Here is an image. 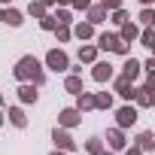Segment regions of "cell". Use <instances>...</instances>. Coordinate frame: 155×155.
Here are the masks:
<instances>
[{
	"label": "cell",
	"instance_id": "obj_6",
	"mask_svg": "<svg viewBox=\"0 0 155 155\" xmlns=\"http://www.w3.org/2000/svg\"><path fill=\"white\" fill-rule=\"evenodd\" d=\"M134 101H137L140 107H146V110H149V107L155 104V91H152V85H143V88H137V91H134Z\"/></svg>",
	"mask_w": 155,
	"mask_h": 155
},
{
	"label": "cell",
	"instance_id": "obj_10",
	"mask_svg": "<svg viewBox=\"0 0 155 155\" xmlns=\"http://www.w3.org/2000/svg\"><path fill=\"white\" fill-rule=\"evenodd\" d=\"M119 43H122L119 34H101V37H97V49H104V52H116Z\"/></svg>",
	"mask_w": 155,
	"mask_h": 155
},
{
	"label": "cell",
	"instance_id": "obj_21",
	"mask_svg": "<svg viewBox=\"0 0 155 155\" xmlns=\"http://www.w3.org/2000/svg\"><path fill=\"white\" fill-rule=\"evenodd\" d=\"M155 146V140H152V131H143L140 137H137V149H143V152H149Z\"/></svg>",
	"mask_w": 155,
	"mask_h": 155
},
{
	"label": "cell",
	"instance_id": "obj_12",
	"mask_svg": "<svg viewBox=\"0 0 155 155\" xmlns=\"http://www.w3.org/2000/svg\"><path fill=\"white\" fill-rule=\"evenodd\" d=\"M119 28H122V31H119V40H125V43H134V40H137V34H140L134 21H125V25H119Z\"/></svg>",
	"mask_w": 155,
	"mask_h": 155
},
{
	"label": "cell",
	"instance_id": "obj_9",
	"mask_svg": "<svg viewBox=\"0 0 155 155\" xmlns=\"http://www.w3.org/2000/svg\"><path fill=\"white\" fill-rule=\"evenodd\" d=\"M76 110H79V113H88V110H94V94L82 88L79 94H76Z\"/></svg>",
	"mask_w": 155,
	"mask_h": 155
},
{
	"label": "cell",
	"instance_id": "obj_17",
	"mask_svg": "<svg viewBox=\"0 0 155 155\" xmlns=\"http://www.w3.org/2000/svg\"><path fill=\"white\" fill-rule=\"evenodd\" d=\"M64 88H67L70 94H79V91H82V76H76V73H70L67 79H64Z\"/></svg>",
	"mask_w": 155,
	"mask_h": 155
},
{
	"label": "cell",
	"instance_id": "obj_36",
	"mask_svg": "<svg viewBox=\"0 0 155 155\" xmlns=\"http://www.w3.org/2000/svg\"><path fill=\"white\" fill-rule=\"evenodd\" d=\"M97 155H113V152H104V149H101V152H97Z\"/></svg>",
	"mask_w": 155,
	"mask_h": 155
},
{
	"label": "cell",
	"instance_id": "obj_20",
	"mask_svg": "<svg viewBox=\"0 0 155 155\" xmlns=\"http://www.w3.org/2000/svg\"><path fill=\"white\" fill-rule=\"evenodd\" d=\"M79 61L94 64V61H97V49H94V46H82V49H79Z\"/></svg>",
	"mask_w": 155,
	"mask_h": 155
},
{
	"label": "cell",
	"instance_id": "obj_37",
	"mask_svg": "<svg viewBox=\"0 0 155 155\" xmlns=\"http://www.w3.org/2000/svg\"><path fill=\"white\" fill-rule=\"evenodd\" d=\"M0 125H3V110H0Z\"/></svg>",
	"mask_w": 155,
	"mask_h": 155
},
{
	"label": "cell",
	"instance_id": "obj_4",
	"mask_svg": "<svg viewBox=\"0 0 155 155\" xmlns=\"http://www.w3.org/2000/svg\"><path fill=\"white\" fill-rule=\"evenodd\" d=\"M58 122H61V128H76V125L82 122V113L76 110V107H70V110H61Z\"/></svg>",
	"mask_w": 155,
	"mask_h": 155
},
{
	"label": "cell",
	"instance_id": "obj_40",
	"mask_svg": "<svg viewBox=\"0 0 155 155\" xmlns=\"http://www.w3.org/2000/svg\"><path fill=\"white\" fill-rule=\"evenodd\" d=\"M0 107H3V94H0Z\"/></svg>",
	"mask_w": 155,
	"mask_h": 155
},
{
	"label": "cell",
	"instance_id": "obj_23",
	"mask_svg": "<svg viewBox=\"0 0 155 155\" xmlns=\"http://www.w3.org/2000/svg\"><path fill=\"white\" fill-rule=\"evenodd\" d=\"M94 107H97V110H110V107H113V94H107V91L94 94Z\"/></svg>",
	"mask_w": 155,
	"mask_h": 155
},
{
	"label": "cell",
	"instance_id": "obj_38",
	"mask_svg": "<svg viewBox=\"0 0 155 155\" xmlns=\"http://www.w3.org/2000/svg\"><path fill=\"white\" fill-rule=\"evenodd\" d=\"M0 3H12V0H0Z\"/></svg>",
	"mask_w": 155,
	"mask_h": 155
},
{
	"label": "cell",
	"instance_id": "obj_25",
	"mask_svg": "<svg viewBox=\"0 0 155 155\" xmlns=\"http://www.w3.org/2000/svg\"><path fill=\"white\" fill-rule=\"evenodd\" d=\"M137 37H140V43H143L146 49H152V46H155V34H152V28H146V31H143V34H137Z\"/></svg>",
	"mask_w": 155,
	"mask_h": 155
},
{
	"label": "cell",
	"instance_id": "obj_2",
	"mask_svg": "<svg viewBox=\"0 0 155 155\" xmlns=\"http://www.w3.org/2000/svg\"><path fill=\"white\" fill-rule=\"evenodd\" d=\"M46 67H49V70H55V73L67 70V67H70L67 52H61V49H49V52H46Z\"/></svg>",
	"mask_w": 155,
	"mask_h": 155
},
{
	"label": "cell",
	"instance_id": "obj_28",
	"mask_svg": "<svg viewBox=\"0 0 155 155\" xmlns=\"http://www.w3.org/2000/svg\"><path fill=\"white\" fill-rule=\"evenodd\" d=\"M55 37H58V43H67V40H70V28H67V25H58V28H55Z\"/></svg>",
	"mask_w": 155,
	"mask_h": 155
},
{
	"label": "cell",
	"instance_id": "obj_15",
	"mask_svg": "<svg viewBox=\"0 0 155 155\" xmlns=\"http://www.w3.org/2000/svg\"><path fill=\"white\" fill-rule=\"evenodd\" d=\"M85 12H88V25H101V21H107V9H104L101 3H97V6H88Z\"/></svg>",
	"mask_w": 155,
	"mask_h": 155
},
{
	"label": "cell",
	"instance_id": "obj_24",
	"mask_svg": "<svg viewBox=\"0 0 155 155\" xmlns=\"http://www.w3.org/2000/svg\"><path fill=\"white\" fill-rule=\"evenodd\" d=\"M110 12H113V15H110L113 25H125V21H128V12H125L122 6H119V9H110Z\"/></svg>",
	"mask_w": 155,
	"mask_h": 155
},
{
	"label": "cell",
	"instance_id": "obj_14",
	"mask_svg": "<svg viewBox=\"0 0 155 155\" xmlns=\"http://www.w3.org/2000/svg\"><path fill=\"white\" fill-rule=\"evenodd\" d=\"M3 116H9V122H12L15 128H25V125H28V116H25L21 107H9V113H3Z\"/></svg>",
	"mask_w": 155,
	"mask_h": 155
},
{
	"label": "cell",
	"instance_id": "obj_33",
	"mask_svg": "<svg viewBox=\"0 0 155 155\" xmlns=\"http://www.w3.org/2000/svg\"><path fill=\"white\" fill-rule=\"evenodd\" d=\"M125 155H143V149H137V146H131V149H128Z\"/></svg>",
	"mask_w": 155,
	"mask_h": 155
},
{
	"label": "cell",
	"instance_id": "obj_19",
	"mask_svg": "<svg viewBox=\"0 0 155 155\" xmlns=\"http://www.w3.org/2000/svg\"><path fill=\"white\" fill-rule=\"evenodd\" d=\"M3 21H6V25H12V28H18L25 18H21V12H18V9H3Z\"/></svg>",
	"mask_w": 155,
	"mask_h": 155
},
{
	"label": "cell",
	"instance_id": "obj_27",
	"mask_svg": "<svg viewBox=\"0 0 155 155\" xmlns=\"http://www.w3.org/2000/svg\"><path fill=\"white\" fill-rule=\"evenodd\" d=\"M40 28H43V31H55V28H58V21H55V15H49V12H46V15L40 18Z\"/></svg>",
	"mask_w": 155,
	"mask_h": 155
},
{
	"label": "cell",
	"instance_id": "obj_18",
	"mask_svg": "<svg viewBox=\"0 0 155 155\" xmlns=\"http://www.w3.org/2000/svg\"><path fill=\"white\" fill-rule=\"evenodd\" d=\"M73 34L79 37V40H91V37H94V25H88V21H79V25L73 28Z\"/></svg>",
	"mask_w": 155,
	"mask_h": 155
},
{
	"label": "cell",
	"instance_id": "obj_29",
	"mask_svg": "<svg viewBox=\"0 0 155 155\" xmlns=\"http://www.w3.org/2000/svg\"><path fill=\"white\" fill-rule=\"evenodd\" d=\"M85 149H88V152H91V155H97V152H101V149H104V143H101V140H97V137H91V140H85Z\"/></svg>",
	"mask_w": 155,
	"mask_h": 155
},
{
	"label": "cell",
	"instance_id": "obj_5",
	"mask_svg": "<svg viewBox=\"0 0 155 155\" xmlns=\"http://www.w3.org/2000/svg\"><path fill=\"white\" fill-rule=\"evenodd\" d=\"M91 76H94V82H110L113 79V64L110 61H97L94 70H91Z\"/></svg>",
	"mask_w": 155,
	"mask_h": 155
},
{
	"label": "cell",
	"instance_id": "obj_30",
	"mask_svg": "<svg viewBox=\"0 0 155 155\" xmlns=\"http://www.w3.org/2000/svg\"><path fill=\"white\" fill-rule=\"evenodd\" d=\"M55 21H58V25H70V21H73V15H70L67 9H58V12H55Z\"/></svg>",
	"mask_w": 155,
	"mask_h": 155
},
{
	"label": "cell",
	"instance_id": "obj_3",
	"mask_svg": "<svg viewBox=\"0 0 155 155\" xmlns=\"http://www.w3.org/2000/svg\"><path fill=\"white\" fill-rule=\"evenodd\" d=\"M52 140H55V146L64 149V152H73V149H76V140L70 137L67 128H55V131H52Z\"/></svg>",
	"mask_w": 155,
	"mask_h": 155
},
{
	"label": "cell",
	"instance_id": "obj_7",
	"mask_svg": "<svg viewBox=\"0 0 155 155\" xmlns=\"http://www.w3.org/2000/svg\"><path fill=\"white\" fill-rule=\"evenodd\" d=\"M116 122H119V128H131V125L137 122V110H134V107H122V110L116 113Z\"/></svg>",
	"mask_w": 155,
	"mask_h": 155
},
{
	"label": "cell",
	"instance_id": "obj_32",
	"mask_svg": "<svg viewBox=\"0 0 155 155\" xmlns=\"http://www.w3.org/2000/svg\"><path fill=\"white\" fill-rule=\"evenodd\" d=\"M70 3H73V9H82V12H85V9L91 6V0H70Z\"/></svg>",
	"mask_w": 155,
	"mask_h": 155
},
{
	"label": "cell",
	"instance_id": "obj_34",
	"mask_svg": "<svg viewBox=\"0 0 155 155\" xmlns=\"http://www.w3.org/2000/svg\"><path fill=\"white\" fill-rule=\"evenodd\" d=\"M52 155H67V152H64V149H55V152H52Z\"/></svg>",
	"mask_w": 155,
	"mask_h": 155
},
{
	"label": "cell",
	"instance_id": "obj_35",
	"mask_svg": "<svg viewBox=\"0 0 155 155\" xmlns=\"http://www.w3.org/2000/svg\"><path fill=\"white\" fill-rule=\"evenodd\" d=\"M140 3H143V6H149V3H152V0H140Z\"/></svg>",
	"mask_w": 155,
	"mask_h": 155
},
{
	"label": "cell",
	"instance_id": "obj_13",
	"mask_svg": "<svg viewBox=\"0 0 155 155\" xmlns=\"http://www.w3.org/2000/svg\"><path fill=\"white\" fill-rule=\"evenodd\" d=\"M18 97H21V104H37V85L34 82H25L18 88Z\"/></svg>",
	"mask_w": 155,
	"mask_h": 155
},
{
	"label": "cell",
	"instance_id": "obj_26",
	"mask_svg": "<svg viewBox=\"0 0 155 155\" xmlns=\"http://www.w3.org/2000/svg\"><path fill=\"white\" fill-rule=\"evenodd\" d=\"M152 21H155V12L146 6V9L140 12V25H143V28H152Z\"/></svg>",
	"mask_w": 155,
	"mask_h": 155
},
{
	"label": "cell",
	"instance_id": "obj_22",
	"mask_svg": "<svg viewBox=\"0 0 155 155\" xmlns=\"http://www.w3.org/2000/svg\"><path fill=\"white\" fill-rule=\"evenodd\" d=\"M28 12H31L34 18H43V15H46V3H43V0H31V3H28Z\"/></svg>",
	"mask_w": 155,
	"mask_h": 155
},
{
	"label": "cell",
	"instance_id": "obj_16",
	"mask_svg": "<svg viewBox=\"0 0 155 155\" xmlns=\"http://www.w3.org/2000/svg\"><path fill=\"white\" fill-rule=\"evenodd\" d=\"M107 140H110V149H125V134H122V128L107 131Z\"/></svg>",
	"mask_w": 155,
	"mask_h": 155
},
{
	"label": "cell",
	"instance_id": "obj_31",
	"mask_svg": "<svg viewBox=\"0 0 155 155\" xmlns=\"http://www.w3.org/2000/svg\"><path fill=\"white\" fill-rule=\"evenodd\" d=\"M101 6L110 12V9H119V6H122V0H101Z\"/></svg>",
	"mask_w": 155,
	"mask_h": 155
},
{
	"label": "cell",
	"instance_id": "obj_8",
	"mask_svg": "<svg viewBox=\"0 0 155 155\" xmlns=\"http://www.w3.org/2000/svg\"><path fill=\"white\" fill-rule=\"evenodd\" d=\"M116 91H119L125 101H134V91H137V88H134V82L128 79V76H119V79H116Z\"/></svg>",
	"mask_w": 155,
	"mask_h": 155
},
{
	"label": "cell",
	"instance_id": "obj_1",
	"mask_svg": "<svg viewBox=\"0 0 155 155\" xmlns=\"http://www.w3.org/2000/svg\"><path fill=\"white\" fill-rule=\"evenodd\" d=\"M12 76L18 82H34L37 88L40 85H46V73H43V64L34 58V55H25V58H18V64L12 67Z\"/></svg>",
	"mask_w": 155,
	"mask_h": 155
},
{
	"label": "cell",
	"instance_id": "obj_11",
	"mask_svg": "<svg viewBox=\"0 0 155 155\" xmlns=\"http://www.w3.org/2000/svg\"><path fill=\"white\" fill-rule=\"evenodd\" d=\"M140 70H143V64H137L134 58H128V61L122 64V76H128V79H131V82H134V79H137V76H140Z\"/></svg>",
	"mask_w": 155,
	"mask_h": 155
},
{
	"label": "cell",
	"instance_id": "obj_39",
	"mask_svg": "<svg viewBox=\"0 0 155 155\" xmlns=\"http://www.w3.org/2000/svg\"><path fill=\"white\" fill-rule=\"evenodd\" d=\"M0 21H3V9H0Z\"/></svg>",
	"mask_w": 155,
	"mask_h": 155
}]
</instances>
